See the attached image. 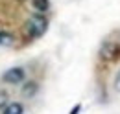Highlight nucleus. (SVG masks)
Here are the masks:
<instances>
[{
	"mask_svg": "<svg viewBox=\"0 0 120 114\" xmlns=\"http://www.w3.org/2000/svg\"><path fill=\"white\" fill-rule=\"evenodd\" d=\"M100 59L105 61V63H111L116 59V53H118V46L113 43V41H104L102 46H100Z\"/></svg>",
	"mask_w": 120,
	"mask_h": 114,
	"instance_id": "7ed1b4c3",
	"label": "nucleus"
},
{
	"mask_svg": "<svg viewBox=\"0 0 120 114\" xmlns=\"http://www.w3.org/2000/svg\"><path fill=\"white\" fill-rule=\"evenodd\" d=\"M115 90L120 94V72H118V75H116V79H115Z\"/></svg>",
	"mask_w": 120,
	"mask_h": 114,
	"instance_id": "1a4fd4ad",
	"label": "nucleus"
},
{
	"mask_svg": "<svg viewBox=\"0 0 120 114\" xmlns=\"http://www.w3.org/2000/svg\"><path fill=\"white\" fill-rule=\"evenodd\" d=\"M24 103H20V101H9L0 112L2 114H24Z\"/></svg>",
	"mask_w": 120,
	"mask_h": 114,
	"instance_id": "423d86ee",
	"label": "nucleus"
},
{
	"mask_svg": "<svg viewBox=\"0 0 120 114\" xmlns=\"http://www.w3.org/2000/svg\"><path fill=\"white\" fill-rule=\"evenodd\" d=\"M15 44H17L15 33L9 31V29L0 28V46H4V48H11V46H15Z\"/></svg>",
	"mask_w": 120,
	"mask_h": 114,
	"instance_id": "39448f33",
	"label": "nucleus"
},
{
	"mask_svg": "<svg viewBox=\"0 0 120 114\" xmlns=\"http://www.w3.org/2000/svg\"><path fill=\"white\" fill-rule=\"evenodd\" d=\"M48 26H50V18L43 13H35L26 20V24H24V35L28 39H31V41L41 39L48 31Z\"/></svg>",
	"mask_w": 120,
	"mask_h": 114,
	"instance_id": "f257e3e1",
	"label": "nucleus"
},
{
	"mask_svg": "<svg viewBox=\"0 0 120 114\" xmlns=\"http://www.w3.org/2000/svg\"><path fill=\"white\" fill-rule=\"evenodd\" d=\"M30 7L35 13L46 15L50 11V0H30Z\"/></svg>",
	"mask_w": 120,
	"mask_h": 114,
	"instance_id": "0eeeda50",
	"label": "nucleus"
},
{
	"mask_svg": "<svg viewBox=\"0 0 120 114\" xmlns=\"http://www.w3.org/2000/svg\"><path fill=\"white\" fill-rule=\"evenodd\" d=\"M79 109H81V105H76L74 109H72V112H70V114H78V112H79Z\"/></svg>",
	"mask_w": 120,
	"mask_h": 114,
	"instance_id": "9d476101",
	"label": "nucleus"
},
{
	"mask_svg": "<svg viewBox=\"0 0 120 114\" xmlns=\"http://www.w3.org/2000/svg\"><path fill=\"white\" fill-rule=\"evenodd\" d=\"M39 90H41V85H39V81H24V85L20 88V96L24 98V100H31V98H35L37 94H39Z\"/></svg>",
	"mask_w": 120,
	"mask_h": 114,
	"instance_id": "20e7f679",
	"label": "nucleus"
},
{
	"mask_svg": "<svg viewBox=\"0 0 120 114\" xmlns=\"http://www.w3.org/2000/svg\"><path fill=\"white\" fill-rule=\"evenodd\" d=\"M8 103H9V92L4 90V88H0V110H2Z\"/></svg>",
	"mask_w": 120,
	"mask_h": 114,
	"instance_id": "6e6552de",
	"label": "nucleus"
},
{
	"mask_svg": "<svg viewBox=\"0 0 120 114\" xmlns=\"http://www.w3.org/2000/svg\"><path fill=\"white\" fill-rule=\"evenodd\" d=\"M26 77H28V74H26L24 66H11V68H8V70L2 74L0 79L6 85H20V83L26 81Z\"/></svg>",
	"mask_w": 120,
	"mask_h": 114,
	"instance_id": "f03ea898",
	"label": "nucleus"
}]
</instances>
